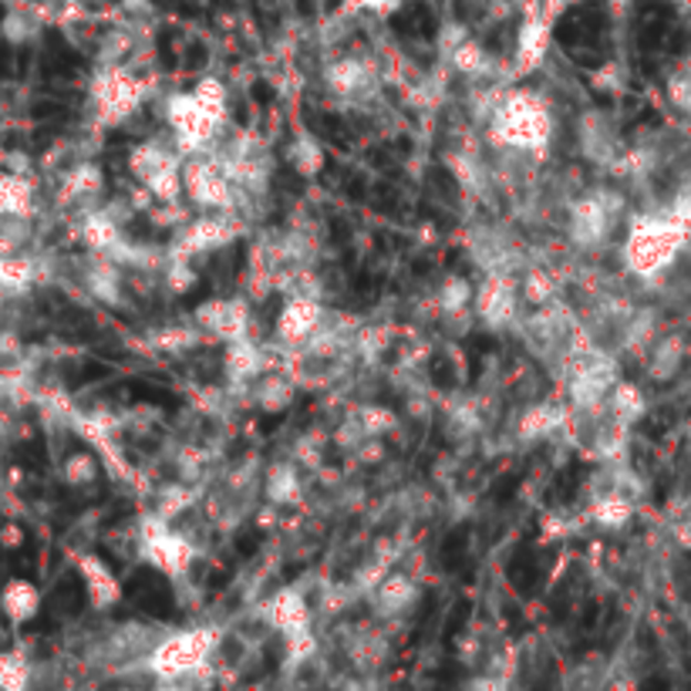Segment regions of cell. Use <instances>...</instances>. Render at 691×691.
<instances>
[{
	"instance_id": "obj_9",
	"label": "cell",
	"mask_w": 691,
	"mask_h": 691,
	"mask_svg": "<svg viewBox=\"0 0 691 691\" xmlns=\"http://www.w3.org/2000/svg\"><path fill=\"white\" fill-rule=\"evenodd\" d=\"M684 358H688V344L681 334H658L651 344H648V352L641 355L645 362V375L658 385L678 378V371L684 368Z\"/></svg>"
},
{
	"instance_id": "obj_20",
	"label": "cell",
	"mask_w": 691,
	"mask_h": 691,
	"mask_svg": "<svg viewBox=\"0 0 691 691\" xmlns=\"http://www.w3.org/2000/svg\"><path fill=\"white\" fill-rule=\"evenodd\" d=\"M0 122H4V108H0Z\"/></svg>"
},
{
	"instance_id": "obj_17",
	"label": "cell",
	"mask_w": 691,
	"mask_h": 691,
	"mask_svg": "<svg viewBox=\"0 0 691 691\" xmlns=\"http://www.w3.org/2000/svg\"><path fill=\"white\" fill-rule=\"evenodd\" d=\"M344 4H348L355 14H378V18H388L391 11H398L405 0H344Z\"/></svg>"
},
{
	"instance_id": "obj_2",
	"label": "cell",
	"mask_w": 691,
	"mask_h": 691,
	"mask_svg": "<svg viewBox=\"0 0 691 691\" xmlns=\"http://www.w3.org/2000/svg\"><path fill=\"white\" fill-rule=\"evenodd\" d=\"M688 243H691V223L671 213L668 206L664 210L651 206V210L631 220L625 243H620V260H625L628 273L638 276L641 284H658L674 263H681Z\"/></svg>"
},
{
	"instance_id": "obj_8",
	"label": "cell",
	"mask_w": 691,
	"mask_h": 691,
	"mask_svg": "<svg viewBox=\"0 0 691 691\" xmlns=\"http://www.w3.org/2000/svg\"><path fill=\"white\" fill-rule=\"evenodd\" d=\"M365 597H368L371 617L381 620V625H388V620H401L405 614H411V607L419 604V597H422V587L408 570L391 567Z\"/></svg>"
},
{
	"instance_id": "obj_14",
	"label": "cell",
	"mask_w": 691,
	"mask_h": 691,
	"mask_svg": "<svg viewBox=\"0 0 691 691\" xmlns=\"http://www.w3.org/2000/svg\"><path fill=\"white\" fill-rule=\"evenodd\" d=\"M102 475V462L95 452H72L64 462H61V479L67 482V486H92V482H98Z\"/></svg>"
},
{
	"instance_id": "obj_5",
	"label": "cell",
	"mask_w": 691,
	"mask_h": 691,
	"mask_svg": "<svg viewBox=\"0 0 691 691\" xmlns=\"http://www.w3.org/2000/svg\"><path fill=\"white\" fill-rule=\"evenodd\" d=\"M182 166H186V153L179 149L169 128L166 135H153L146 143H138L128 156V172L135 176V182L163 206H179Z\"/></svg>"
},
{
	"instance_id": "obj_10",
	"label": "cell",
	"mask_w": 691,
	"mask_h": 691,
	"mask_svg": "<svg viewBox=\"0 0 691 691\" xmlns=\"http://www.w3.org/2000/svg\"><path fill=\"white\" fill-rule=\"evenodd\" d=\"M78 574L85 580V590H88V600L95 610H112L118 600H122V584L115 580L112 567L95 557V553H78Z\"/></svg>"
},
{
	"instance_id": "obj_15",
	"label": "cell",
	"mask_w": 691,
	"mask_h": 691,
	"mask_svg": "<svg viewBox=\"0 0 691 691\" xmlns=\"http://www.w3.org/2000/svg\"><path fill=\"white\" fill-rule=\"evenodd\" d=\"M291 163H294V169H297L304 179H311V176H317L321 166H324V149L314 143L311 135H301L297 143L291 146Z\"/></svg>"
},
{
	"instance_id": "obj_6",
	"label": "cell",
	"mask_w": 691,
	"mask_h": 691,
	"mask_svg": "<svg viewBox=\"0 0 691 691\" xmlns=\"http://www.w3.org/2000/svg\"><path fill=\"white\" fill-rule=\"evenodd\" d=\"M88 95H92L95 118L105 128H112V125H122L128 115H135V108L149 95V85L132 64H102L92 78Z\"/></svg>"
},
{
	"instance_id": "obj_7",
	"label": "cell",
	"mask_w": 691,
	"mask_h": 691,
	"mask_svg": "<svg viewBox=\"0 0 691 691\" xmlns=\"http://www.w3.org/2000/svg\"><path fill=\"white\" fill-rule=\"evenodd\" d=\"M250 304L243 297H217V301H206L202 307H196V317L192 324L210 337V341H220V344H233L240 337H250Z\"/></svg>"
},
{
	"instance_id": "obj_3",
	"label": "cell",
	"mask_w": 691,
	"mask_h": 691,
	"mask_svg": "<svg viewBox=\"0 0 691 691\" xmlns=\"http://www.w3.org/2000/svg\"><path fill=\"white\" fill-rule=\"evenodd\" d=\"M227 88L220 78H199L189 92L169 95L163 105L166 128L186 156H210L227 135Z\"/></svg>"
},
{
	"instance_id": "obj_19",
	"label": "cell",
	"mask_w": 691,
	"mask_h": 691,
	"mask_svg": "<svg viewBox=\"0 0 691 691\" xmlns=\"http://www.w3.org/2000/svg\"><path fill=\"white\" fill-rule=\"evenodd\" d=\"M567 4H570V0H540V8H536V11H540V14H546V18L553 21V18H557Z\"/></svg>"
},
{
	"instance_id": "obj_16",
	"label": "cell",
	"mask_w": 691,
	"mask_h": 691,
	"mask_svg": "<svg viewBox=\"0 0 691 691\" xmlns=\"http://www.w3.org/2000/svg\"><path fill=\"white\" fill-rule=\"evenodd\" d=\"M31 678V664L21 651H0V688L18 691Z\"/></svg>"
},
{
	"instance_id": "obj_13",
	"label": "cell",
	"mask_w": 691,
	"mask_h": 691,
	"mask_svg": "<svg viewBox=\"0 0 691 691\" xmlns=\"http://www.w3.org/2000/svg\"><path fill=\"white\" fill-rule=\"evenodd\" d=\"M102 186H105L102 169L95 163H78L72 172L64 176L57 202H88V199H95L102 192Z\"/></svg>"
},
{
	"instance_id": "obj_12",
	"label": "cell",
	"mask_w": 691,
	"mask_h": 691,
	"mask_svg": "<svg viewBox=\"0 0 691 691\" xmlns=\"http://www.w3.org/2000/svg\"><path fill=\"white\" fill-rule=\"evenodd\" d=\"M34 213V182L18 172H0V217L31 220Z\"/></svg>"
},
{
	"instance_id": "obj_11",
	"label": "cell",
	"mask_w": 691,
	"mask_h": 691,
	"mask_svg": "<svg viewBox=\"0 0 691 691\" xmlns=\"http://www.w3.org/2000/svg\"><path fill=\"white\" fill-rule=\"evenodd\" d=\"M0 610H4V617L11 620L14 628H21V625H28V620L38 617V610H41V590L31 580L14 577V580L4 584V590H0Z\"/></svg>"
},
{
	"instance_id": "obj_4",
	"label": "cell",
	"mask_w": 691,
	"mask_h": 691,
	"mask_svg": "<svg viewBox=\"0 0 691 691\" xmlns=\"http://www.w3.org/2000/svg\"><path fill=\"white\" fill-rule=\"evenodd\" d=\"M223 631L217 628H189L163 635L153 655L146 658V668L153 674V684H199L217 664Z\"/></svg>"
},
{
	"instance_id": "obj_18",
	"label": "cell",
	"mask_w": 691,
	"mask_h": 691,
	"mask_svg": "<svg viewBox=\"0 0 691 691\" xmlns=\"http://www.w3.org/2000/svg\"><path fill=\"white\" fill-rule=\"evenodd\" d=\"M21 543H24V530L18 523H4V526H0V546H4V549H18Z\"/></svg>"
},
{
	"instance_id": "obj_1",
	"label": "cell",
	"mask_w": 691,
	"mask_h": 691,
	"mask_svg": "<svg viewBox=\"0 0 691 691\" xmlns=\"http://www.w3.org/2000/svg\"><path fill=\"white\" fill-rule=\"evenodd\" d=\"M482 125L500 156L540 163L553 143V112L549 102L530 88H500L482 105Z\"/></svg>"
}]
</instances>
